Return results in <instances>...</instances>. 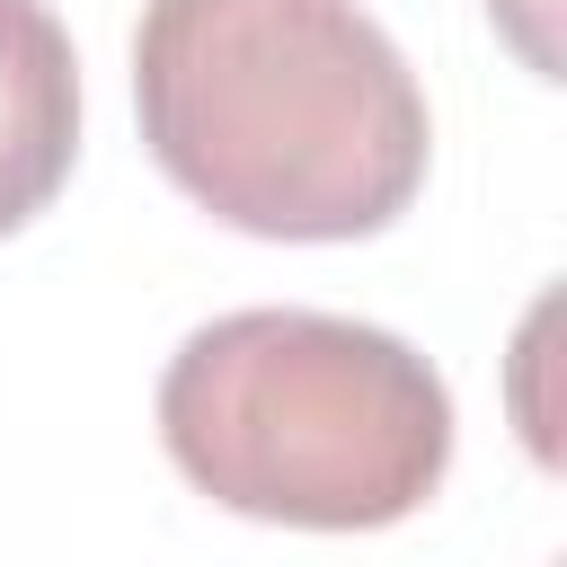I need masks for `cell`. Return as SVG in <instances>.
I'll return each mask as SVG.
<instances>
[{
    "instance_id": "1",
    "label": "cell",
    "mask_w": 567,
    "mask_h": 567,
    "mask_svg": "<svg viewBox=\"0 0 567 567\" xmlns=\"http://www.w3.org/2000/svg\"><path fill=\"white\" fill-rule=\"evenodd\" d=\"M133 106L159 177L248 239H372L434 159L416 71L354 0H142Z\"/></svg>"
},
{
    "instance_id": "2",
    "label": "cell",
    "mask_w": 567,
    "mask_h": 567,
    "mask_svg": "<svg viewBox=\"0 0 567 567\" xmlns=\"http://www.w3.org/2000/svg\"><path fill=\"white\" fill-rule=\"evenodd\" d=\"M159 443L248 523L381 532L443 487L452 390L390 328L337 310H230L168 354Z\"/></svg>"
},
{
    "instance_id": "3",
    "label": "cell",
    "mask_w": 567,
    "mask_h": 567,
    "mask_svg": "<svg viewBox=\"0 0 567 567\" xmlns=\"http://www.w3.org/2000/svg\"><path fill=\"white\" fill-rule=\"evenodd\" d=\"M80 159V53L44 0H0V239L27 230Z\"/></svg>"
}]
</instances>
